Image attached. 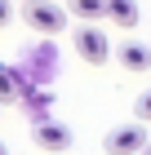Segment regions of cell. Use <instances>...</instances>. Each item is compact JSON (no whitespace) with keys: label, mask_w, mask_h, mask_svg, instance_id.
Returning <instances> with one entry per match:
<instances>
[{"label":"cell","mask_w":151,"mask_h":155,"mask_svg":"<svg viewBox=\"0 0 151 155\" xmlns=\"http://www.w3.org/2000/svg\"><path fill=\"white\" fill-rule=\"evenodd\" d=\"M76 53H80L89 67H102V62L111 58V40H107V31H98V22H84L80 31H76Z\"/></svg>","instance_id":"obj_1"},{"label":"cell","mask_w":151,"mask_h":155,"mask_svg":"<svg viewBox=\"0 0 151 155\" xmlns=\"http://www.w3.org/2000/svg\"><path fill=\"white\" fill-rule=\"evenodd\" d=\"M67 18L71 13L62 9V5H53V0H31V5H27V22H31L36 31H45V36L67 31Z\"/></svg>","instance_id":"obj_2"},{"label":"cell","mask_w":151,"mask_h":155,"mask_svg":"<svg viewBox=\"0 0 151 155\" xmlns=\"http://www.w3.org/2000/svg\"><path fill=\"white\" fill-rule=\"evenodd\" d=\"M142 146H147V129H142V124H116V129L102 137L107 155H138Z\"/></svg>","instance_id":"obj_3"},{"label":"cell","mask_w":151,"mask_h":155,"mask_svg":"<svg viewBox=\"0 0 151 155\" xmlns=\"http://www.w3.org/2000/svg\"><path fill=\"white\" fill-rule=\"evenodd\" d=\"M36 146L40 151H67L71 146V129L53 124V120H36Z\"/></svg>","instance_id":"obj_4"},{"label":"cell","mask_w":151,"mask_h":155,"mask_svg":"<svg viewBox=\"0 0 151 155\" xmlns=\"http://www.w3.org/2000/svg\"><path fill=\"white\" fill-rule=\"evenodd\" d=\"M116 58H120L125 71H147V67H151V49L138 45V40H125V45L116 49Z\"/></svg>","instance_id":"obj_5"},{"label":"cell","mask_w":151,"mask_h":155,"mask_svg":"<svg viewBox=\"0 0 151 155\" xmlns=\"http://www.w3.org/2000/svg\"><path fill=\"white\" fill-rule=\"evenodd\" d=\"M107 18L120 31H133L138 27V0H107Z\"/></svg>","instance_id":"obj_6"},{"label":"cell","mask_w":151,"mask_h":155,"mask_svg":"<svg viewBox=\"0 0 151 155\" xmlns=\"http://www.w3.org/2000/svg\"><path fill=\"white\" fill-rule=\"evenodd\" d=\"M67 13H76L80 22H102L107 18V0H71Z\"/></svg>","instance_id":"obj_7"},{"label":"cell","mask_w":151,"mask_h":155,"mask_svg":"<svg viewBox=\"0 0 151 155\" xmlns=\"http://www.w3.org/2000/svg\"><path fill=\"white\" fill-rule=\"evenodd\" d=\"M18 93H22V80H18V71L0 62V102H9V97H18Z\"/></svg>","instance_id":"obj_8"},{"label":"cell","mask_w":151,"mask_h":155,"mask_svg":"<svg viewBox=\"0 0 151 155\" xmlns=\"http://www.w3.org/2000/svg\"><path fill=\"white\" fill-rule=\"evenodd\" d=\"M133 115H138V124H151V89L133 102Z\"/></svg>","instance_id":"obj_9"},{"label":"cell","mask_w":151,"mask_h":155,"mask_svg":"<svg viewBox=\"0 0 151 155\" xmlns=\"http://www.w3.org/2000/svg\"><path fill=\"white\" fill-rule=\"evenodd\" d=\"M9 18H13V9H9V0H0V27L9 22Z\"/></svg>","instance_id":"obj_10"},{"label":"cell","mask_w":151,"mask_h":155,"mask_svg":"<svg viewBox=\"0 0 151 155\" xmlns=\"http://www.w3.org/2000/svg\"><path fill=\"white\" fill-rule=\"evenodd\" d=\"M138 155H151V142H147V146H142V151H138Z\"/></svg>","instance_id":"obj_11"},{"label":"cell","mask_w":151,"mask_h":155,"mask_svg":"<svg viewBox=\"0 0 151 155\" xmlns=\"http://www.w3.org/2000/svg\"><path fill=\"white\" fill-rule=\"evenodd\" d=\"M0 155H9V146H5V142H0Z\"/></svg>","instance_id":"obj_12"},{"label":"cell","mask_w":151,"mask_h":155,"mask_svg":"<svg viewBox=\"0 0 151 155\" xmlns=\"http://www.w3.org/2000/svg\"><path fill=\"white\" fill-rule=\"evenodd\" d=\"M22 5H31V0H22Z\"/></svg>","instance_id":"obj_13"}]
</instances>
